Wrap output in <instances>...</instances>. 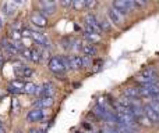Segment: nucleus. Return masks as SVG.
I'll list each match as a JSON object with an SVG mask.
<instances>
[{
    "label": "nucleus",
    "mask_w": 159,
    "mask_h": 133,
    "mask_svg": "<svg viewBox=\"0 0 159 133\" xmlns=\"http://www.w3.org/2000/svg\"><path fill=\"white\" fill-rule=\"evenodd\" d=\"M48 68H49V71L52 73H55L57 78H64V75H66V69H64L63 64H61V60L59 56H56V57H52L49 60V64H48Z\"/></svg>",
    "instance_id": "obj_1"
},
{
    "label": "nucleus",
    "mask_w": 159,
    "mask_h": 133,
    "mask_svg": "<svg viewBox=\"0 0 159 133\" xmlns=\"http://www.w3.org/2000/svg\"><path fill=\"white\" fill-rule=\"evenodd\" d=\"M112 7L115 10H117L120 14H123V15L135 10V6L133 3V0H117V2H113Z\"/></svg>",
    "instance_id": "obj_2"
},
{
    "label": "nucleus",
    "mask_w": 159,
    "mask_h": 133,
    "mask_svg": "<svg viewBox=\"0 0 159 133\" xmlns=\"http://www.w3.org/2000/svg\"><path fill=\"white\" fill-rule=\"evenodd\" d=\"M56 92V87L52 82H45L42 86H38V90H36L35 94L39 96V97H53Z\"/></svg>",
    "instance_id": "obj_3"
},
{
    "label": "nucleus",
    "mask_w": 159,
    "mask_h": 133,
    "mask_svg": "<svg viewBox=\"0 0 159 133\" xmlns=\"http://www.w3.org/2000/svg\"><path fill=\"white\" fill-rule=\"evenodd\" d=\"M45 118H46V112H45V110H41V108H32L31 111H28V114H27V121L30 123L41 122Z\"/></svg>",
    "instance_id": "obj_4"
},
{
    "label": "nucleus",
    "mask_w": 159,
    "mask_h": 133,
    "mask_svg": "<svg viewBox=\"0 0 159 133\" xmlns=\"http://www.w3.org/2000/svg\"><path fill=\"white\" fill-rule=\"evenodd\" d=\"M85 27L89 28L92 32L98 33V35H101L102 33L101 28H99V24H98V17H96L95 14H92V13H89V14L85 15Z\"/></svg>",
    "instance_id": "obj_5"
},
{
    "label": "nucleus",
    "mask_w": 159,
    "mask_h": 133,
    "mask_svg": "<svg viewBox=\"0 0 159 133\" xmlns=\"http://www.w3.org/2000/svg\"><path fill=\"white\" fill-rule=\"evenodd\" d=\"M107 19L110 21L112 25H117V27H121L124 22V15L120 14L117 10H115L113 7H110L107 10Z\"/></svg>",
    "instance_id": "obj_6"
},
{
    "label": "nucleus",
    "mask_w": 159,
    "mask_h": 133,
    "mask_svg": "<svg viewBox=\"0 0 159 133\" xmlns=\"http://www.w3.org/2000/svg\"><path fill=\"white\" fill-rule=\"evenodd\" d=\"M24 87H25L24 81H21V79H14V81H11L10 83H8L7 89H8V92L14 93V94H21V93H24Z\"/></svg>",
    "instance_id": "obj_7"
},
{
    "label": "nucleus",
    "mask_w": 159,
    "mask_h": 133,
    "mask_svg": "<svg viewBox=\"0 0 159 133\" xmlns=\"http://www.w3.org/2000/svg\"><path fill=\"white\" fill-rule=\"evenodd\" d=\"M39 10L42 15H53L56 13V3L55 2H41L39 3Z\"/></svg>",
    "instance_id": "obj_8"
},
{
    "label": "nucleus",
    "mask_w": 159,
    "mask_h": 133,
    "mask_svg": "<svg viewBox=\"0 0 159 133\" xmlns=\"http://www.w3.org/2000/svg\"><path fill=\"white\" fill-rule=\"evenodd\" d=\"M14 72H16L17 79L24 81L25 78H31V76H32L34 69H32V68H30V67H25V65H18V67H16Z\"/></svg>",
    "instance_id": "obj_9"
},
{
    "label": "nucleus",
    "mask_w": 159,
    "mask_h": 133,
    "mask_svg": "<svg viewBox=\"0 0 159 133\" xmlns=\"http://www.w3.org/2000/svg\"><path fill=\"white\" fill-rule=\"evenodd\" d=\"M31 38H32L34 40H35L36 43L39 44V46L43 47V49H50V42H49V39H48L45 35L36 32V31H32V33H31Z\"/></svg>",
    "instance_id": "obj_10"
},
{
    "label": "nucleus",
    "mask_w": 159,
    "mask_h": 133,
    "mask_svg": "<svg viewBox=\"0 0 159 133\" xmlns=\"http://www.w3.org/2000/svg\"><path fill=\"white\" fill-rule=\"evenodd\" d=\"M53 104H55V98L53 97H38L36 101H34L35 108H41V110L50 108Z\"/></svg>",
    "instance_id": "obj_11"
},
{
    "label": "nucleus",
    "mask_w": 159,
    "mask_h": 133,
    "mask_svg": "<svg viewBox=\"0 0 159 133\" xmlns=\"http://www.w3.org/2000/svg\"><path fill=\"white\" fill-rule=\"evenodd\" d=\"M84 38L88 40V43H89V44H93V46H95L96 43H101V40H102L101 35H98V33L92 32V31H91L89 28H87V27H85V31H84Z\"/></svg>",
    "instance_id": "obj_12"
},
{
    "label": "nucleus",
    "mask_w": 159,
    "mask_h": 133,
    "mask_svg": "<svg viewBox=\"0 0 159 133\" xmlns=\"http://www.w3.org/2000/svg\"><path fill=\"white\" fill-rule=\"evenodd\" d=\"M31 22L34 25H36L38 28H45L48 25V19L46 17H43L41 13H34L31 15Z\"/></svg>",
    "instance_id": "obj_13"
},
{
    "label": "nucleus",
    "mask_w": 159,
    "mask_h": 133,
    "mask_svg": "<svg viewBox=\"0 0 159 133\" xmlns=\"http://www.w3.org/2000/svg\"><path fill=\"white\" fill-rule=\"evenodd\" d=\"M18 4H21V3H17V2H7V3H4V4H3V7H2L3 14H4V15H7V17L14 15V14H16V10H17V6H18Z\"/></svg>",
    "instance_id": "obj_14"
},
{
    "label": "nucleus",
    "mask_w": 159,
    "mask_h": 133,
    "mask_svg": "<svg viewBox=\"0 0 159 133\" xmlns=\"http://www.w3.org/2000/svg\"><path fill=\"white\" fill-rule=\"evenodd\" d=\"M144 115H145V117H148V119L151 121L152 123H158L159 122V115L148 106V104H147V106H144Z\"/></svg>",
    "instance_id": "obj_15"
},
{
    "label": "nucleus",
    "mask_w": 159,
    "mask_h": 133,
    "mask_svg": "<svg viewBox=\"0 0 159 133\" xmlns=\"http://www.w3.org/2000/svg\"><path fill=\"white\" fill-rule=\"evenodd\" d=\"M98 24H99V28H101L102 32H112L113 31V25L110 24V21L106 17H99Z\"/></svg>",
    "instance_id": "obj_16"
},
{
    "label": "nucleus",
    "mask_w": 159,
    "mask_h": 133,
    "mask_svg": "<svg viewBox=\"0 0 159 133\" xmlns=\"http://www.w3.org/2000/svg\"><path fill=\"white\" fill-rule=\"evenodd\" d=\"M126 97L129 98H133V100H135V98L140 97V90H138V86H130V87H126L124 89V94Z\"/></svg>",
    "instance_id": "obj_17"
},
{
    "label": "nucleus",
    "mask_w": 159,
    "mask_h": 133,
    "mask_svg": "<svg viewBox=\"0 0 159 133\" xmlns=\"http://www.w3.org/2000/svg\"><path fill=\"white\" fill-rule=\"evenodd\" d=\"M81 50H82V53H84V56H87V57H89V58H92L93 56H96V53H98L96 47L93 46V44H89V43L82 44Z\"/></svg>",
    "instance_id": "obj_18"
},
{
    "label": "nucleus",
    "mask_w": 159,
    "mask_h": 133,
    "mask_svg": "<svg viewBox=\"0 0 159 133\" xmlns=\"http://www.w3.org/2000/svg\"><path fill=\"white\" fill-rule=\"evenodd\" d=\"M70 65H71V69H82V58L81 56H70Z\"/></svg>",
    "instance_id": "obj_19"
},
{
    "label": "nucleus",
    "mask_w": 159,
    "mask_h": 133,
    "mask_svg": "<svg viewBox=\"0 0 159 133\" xmlns=\"http://www.w3.org/2000/svg\"><path fill=\"white\" fill-rule=\"evenodd\" d=\"M135 122H137L138 126H144V128H149V126L154 125V123L148 119V117H145V115H141V117L135 118Z\"/></svg>",
    "instance_id": "obj_20"
},
{
    "label": "nucleus",
    "mask_w": 159,
    "mask_h": 133,
    "mask_svg": "<svg viewBox=\"0 0 159 133\" xmlns=\"http://www.w3.org/2000/svg\"><path fill=\"white\" fill-rule=\"evenodd\" d=\"M36 90H38V86L32 82H25V87H24V93L25 94H35Z\"/></svg>",
    "instance_id": "obj_21"
},
{
    "label": "nucleus",
    "mask_w": 159,
    "mask_h": 133,
    "mask_svg": "<svg viewBox=\"0 0 159 133\" xmlns=\"http://www.w3.org/2000/svg\"><path fill=\"white\" fill-rule=\"evenodd\" d=\"M73 8H74L75 11H81L85 8V0H74L73 2Z\"/></svg>",
    "instance_id": "obj_22"
},
{
    "label": "nucleus",
    "mask_w": 159,
    "mask_h": 133,
    "mask_svg": "<svg viewBox=\"0 0 159 133\" xmlns=\"http://www.w3.org/2000/svg\"><path fill=\"white\" fill-rule=\"evenodd\" d=\"M73 43H74V40L70 38H64L63 40H61V46H63V49H66V50H71L73 47H74Z\"/></svg>",
    "instance_id": "obj_23"
},
{
    "label": "nucleus",
    "mask_w": 159,
    "mask_h": 133,
    "mask_svg": "<svg viewBox=\"0 0 159 133\" xmlns=\"http://www.w3.org/2000/svg\"><path fill=\"white\" fill-rule=\"evenodd\" d=\"M60 60H61V64H63L64 69H66V71L71 69V65H70V60H69V57H67V56H60Z\"/></svg>",
    "instance_id": "obj_24"
},
{
    "label": "nucleus",
    "mask_w": 159,
    "mask_h": 133,
    "mask_svg": "<svg viewBox=\"0 0 159 133\" xmlns=\"http://www.w3.org/2000/svg\"><path fill=\"white\" fill-rule=\"evenodd\" d=\"M82 68H89L92 65V58L87 57V56H82Z\"/></svg>",
    "instance_id": "obj_25"
},
{
    "label": "nucleus",
    "mask_w": 159,
    "mask_h": 133,
    "mask_svg": "<svg viewBox=\"0 0 159 133\" xmlns=\"http://www.w3.org/2000/svg\"><path fill=\"white\" fill-rule=\"evenodd\" d=\"M148 106L151 107V108L154 110V111H155V112H157V114L159 115V103H158V101L151 100V101H149V103H148Z\"/></svg>",
    "instance_id": "obj_26"
},
{
    "label": "nucleus",
    "mask_w": 159,
    "mask_h": 133,
    "mask_svg": "<svg viewBox=\"0 0 159 133\" xmlns=\"http://www.w3.org/2000/svg\"><path fill=\"white\" fill-rule=\"evenodd\" d=\"M133 3H134L135 8L137 7H144V6L148 4V2H143V0H133Z\"/></svg>",
    "instance_id": "obj_27"
},
{
    "label": "nucleus",
    "mask_w": 159,
    "mask_h": 133,
    "mask_svg": "<svg viewBox=\"0 0 159 133\" xmlns=\"http://www.w3.org/2000/svg\"><path fill=\"white\" fill-rule=\"evenodd\" d=\"M60 6H63V7H71L73 6V0H61L60 2Z\"/></svg>",
    "instance_id": "obj_28"
},
{
    "label": "nucleus",
    "mask_w": 159,
    "mask_h": 133,
    "mask_svg": "<svg viewBox=\"0 0 159 133\" xmlns=\"http://www.w3.org/2000/svg\"><path fill=\"white\" fill-rule=\"evenodd\" d=\"M98 6V2H85V8H93V7H96Z\"/></svg>",
    "instance_id": "obj_29"
},
{
    "label": "nucleus",
    "mask_w": 159,
    "mask_h": 133,
    "mask_svg": "<svg viewBox=\"0 0 159 133\" xmlns=\"http://www.w3.org/2000/svg\"><path fill=\"white\" fill-rule=\"evenodd\" d=\"M31 33H32V31L28 29V28H24V29H22V33H21V35H22V36H27V38H31Z\"/></svg>",
    "instance_id": "obj_30"
},
{
    "label": "nucleus",
    "mask_w": 159,
    "mask_h": 133,
    "mask_svg": "<svg viewBox=\"0 0 159 133\" xmlns=\"http://www.w3.org/2000/svg\"><path fill=\"white\" fill-rule=\"evenodd\" d=\"M28 132H30V133H42V131H41V129H38V128H31Z\"/></svg>",
    "instance_id": "obj_31"
},
{
    "label": "nucleus",
    "mask_w": 159,
    "mask_h": 133,
    "mask_svg": "<svg viewBox=\"0 0 159 133\" xmlns=\"http://www.w3.org/2000/svg\"><path fill=\"white\" fill-rule=\"evenodd\" d=\"M0 133H6V128H4V125H3L2 122H0Z\"/></svg>",
    "instance_id": "obj_32"
},
{
    "label": "nucleus",
    "mask_w": 159,
    "mask_h": 133,
    "mask_svg": "<svg viewBox=\"0 0 159 133\" xmlns=\"http://www.w3.org/2000/svg\"><path fill=\"white\" fill-rule=\"evenodd\" d=\"M3 63H4V58H3V56L0 54V67H2V64H3Z\"/></svg>",
    "instance_id": "obj_33"
},
{
    "label": "nucleus",
    "mask_w": 159,
    "mask_h": 133,
    "mask_svg": "<svg viewBox=\"0 0 159 133\" xmlns=\"http://www.w3.org/2000/svg\"><path fill=\"white\" fill-rule=\"evenodd\" d=\"M3 24H4V19H3V18H2V17H0V28H2V27H3Z\"/></svg>",
    "instance_id": "obj_34"
},
{
    "label": "nucleus",
    "mask_w": 159,
    "mask_h": 133,
    "mask_svg": "<svg viewBox=\"0 0 159 133\" xmlns=\"http://www.w3.org/2000/svg\"><path fill=\"white\" fill-rule=\"evenodd\" d=\"M16 133H24V132H22V131H17Z\"/></svg>",
    "instance_id": "obj_35"
}]
</instances>
